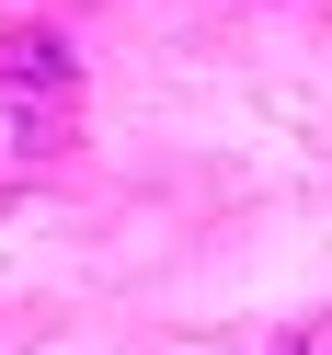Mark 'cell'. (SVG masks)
<instances>
[{
    "instance_id": "obj_1",
    "label": "cell",
    "mask_w": 332,
    "mask_h": 355,
    "mask_svg": "<svg viewBox=\"0 0 332 355\" xmlns=\"http://www.w3.org/2000/svg\"><path fill=\"white\" fill-rule=\"evenodd\" d=\"M69 92H80V58H69L58 24H12L0 35V103H12V115H46V103H69Z\"/></svg>"
},
{
    "instance_id": "obj_2",
    "label": "cell",
    "mask_w": 332,
    "mask_h": 355,
    "mask_svg": "<svg viewBox=\"0 0 332 355\" xmlns=\"http://www.w3.org/2000/svg\"><path fill=\"white\" fill-rule=\"evenodd\" d=\"M275 355H332V309H321V321H298V332H286Z\"/></svg>"
}]
</instances>
